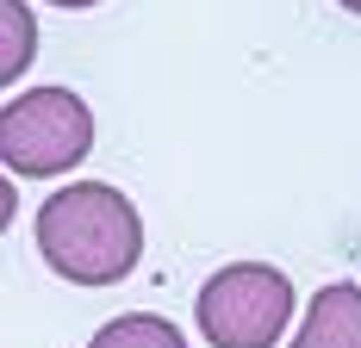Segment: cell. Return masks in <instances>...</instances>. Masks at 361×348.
I'll list each match as a JSON object with an SVG mask.
<instances>
[{"label": "cell", "instance_id": "1", "mask_svg": "<svg viewBox=\"0 0 361 348\" xmlns=\"http://www.w3.org/2000/svg\"><path fill=\"white\" fill-rule=\"evenodd\" d=\"M37 249L75 286H112L144 255V218L106 180H75L37 206Z\"/></svg>", "mask_w": 361, "mask_h": 348}, {"label": "cell", "instance_id": "2", "mask_svg": "<svg viewBox=\"0 0 361 348\" xmlns=\"http://www.w3.org/2000/svg\"><path fill=\"white\" fill-rule=\"evenodd\" d=\"M94 149V112L69 87H25L13 106H0V162L19 180L69 174Z\"/></svg>", "mask_w": 361, "mask_h": 348}, {"label": "cell", "instance_id": "3", "mask_svg": "<svg viewBox=\"0 0 361 348\" xmlns=\"http://www.w3.org/2000/svg\"><path fill=\"white\" fill-rule=\"evenodd\" d=\"M193 323L212 348H274L293 323V280L268 261H231L200 286Z\"/></svg>", "mask_w": 361, "mask_h": 348}, {"label": "cell", "instance_id": "4", "mask_svg": "<svg viewBox=\"0 0 361 348\" xmlns=\"http://www.w3.org/2000/svg\"><path fill=\"white\" fill-rule=\"evenodd\" d=\"M293 348H361V286H349V280L318 286Z\"/></svg>", "mask_w": 361, "mask_h": 348}, {"label": "cell", "instance_id": "5", "mask_svg": "<svg viewBox=\"0 0 361 348\" xmlns=\"http://www.w3.org/2000/svg\"><path fill=\"white\" fill-rule=\"evenodd\" d=\"M87 348H187V336L156 311H125V317H112V323H100Z\"/></svg>", "mask_w": 361, "mask_h": 348}, {"label": "cell", "instance_id": "6", "mask_svg": "<svg viewBox=\"0 0 361 348\" xmlns=\"http://www.w3.org/2000/svg\"><path fill=\"white\" fill-rule=\"evenodd\" d=\"M37 56V19L25 0H0V87L19 81Z\"/></svg>", "mask_w": 361, "mask_h": 348}, {"label": "cell", "instance_id": "7", "mask_svg": "<svg viewBox=\"0 0 361 348\" xmlns=\"http://www.w3.org/2000/svg\"><path fill=\"white\" fill-rule=\"evenodd\" d=\"M13 211H19V187H13V174H0V237L13 224Z\"/></svg>", "mask_w": 361, "mask_h": 348}, {"label": "cell", "instance_id": "8", "mask_svg": "<svg viewBox=\"0 0 361 348\" xmlns=\"http://www.w3.org/2000/svg\"><path fill=\"white\" fill-rule=\"evenodd\" d=\"M56 6H100V0H56Z\"/></svg>", "mask_w": 361, "mask_h": 348}, {"label": "cell", "instance_id": "9", "mask_svg": "<svg viewBox=\"0 0 361 348\" xmlns=\"http://www.w3.org/2000/svg\"><path fill=\"white\" fill-rule=\"evenodd\" d=\"M336 6H349V13H361V0H336Z\"/></svg>", "mask_w": 361, "mask_h": 348}]
</instances>
